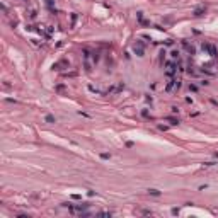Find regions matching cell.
I'll list each match as a JSON object with an SVG mask.
<instances>
[{"label": "cell", "mask_w": 218, "mask_h": 218, "mask_svg": "<svg viewBox=\"0 0 218 218\" xmlns=\"http://www.w3.org/2000/svg\"><path fill=\"white\" fill-rule=\"evenodd\" d=\"M44 4H46V5L51 9V10H53V0H44Z\"/></svg>", "instance_id": "4"}, {"label": "cell", "mask_w": 218, "mask_h": 218, "mask_svg": "<svg viewBox=\"0 0 218 218\" xmlns=\"http://www.w3.org/2000/svg\"><path fill=\"white\" fill-rule=\"evenodd\" d=\"M46 121H48V123H54L56 119H54L53 116H46Z\"/></svg>", "instance_id": "5"}, {"label": "cell", "mask_w": 218, "mask_h": 218, "mask_svg": "<svg viewBox=\"0 0 218 218\" xmlns=\"http://www.w3.org/2000/svg\"><path fill=\"white\" fill-rule=\"evenodd\" d=\"M203 51H208L210 56H217V48L210 43H203Z\"/></svg>", "instance_id": "1"}, {"label": "cell", "mask_w": 218, "mask_h": 218, "mask_svg": "<svg viewBox=\"0 0 218 218\" xmlns=\"http://www.w3.org/2000/svg\"><path fill=\"white\" fill-rule=\"evenodd\" d=\"M148 193L152 194V196H158V194H160V191L158 189H148Z\"/></svg>", "instance_id": "3"}, {"label": "cell", "mask_w": 218, "mask_h": 218, "mask_svg": "<svg viewBox=\"0 0 218 218\" xmlns=\"http://www.w3.org/2000/svg\"><path fill=\"white\" fill-rule=\"evenodd\" d=\"M135 51L138 56H143V44L140 43V41H136V44H135Z\"/></svg>", "instance_id": "2"}]
</instances>
